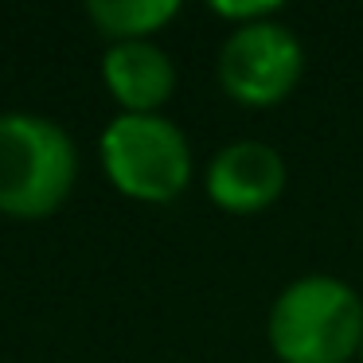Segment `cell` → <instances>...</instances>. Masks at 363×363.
<instances>
[{
    "label": "cell",
    "instance_id": "6da1fadb",
    "mask_svg": "<svg viewBox=\"0 0 363 363\" xmlns=\"http://www.w3.org/2000/svg\"><path fill=\"white\" fill-rule=\"evenodd\" d=\"M266 336L281 363H347L363 347V297L332 274H305L277 293Z\"/></svg>",
    "mask_w": 363,
    "mask_h": 363
},
{
    "label": "cell",
    "instance_id": "7a4b0ae2",
    "mask_svg": "<svg viewBox=\"0 0 363 363\" xmlns=\"http://www.w3.org/2000/svg\"><path fill=\"white\" fill-rule=\"evenodd\" d=\"M79 149L59 121L40 113H0V215L48 219L71 199Z\"/></svg>",
    "mask_w": 363,
    "mask_h": 363
},
{
    "label": "cell",
    "instance_id": "3957f363",
    "mask_svg": "<svg viewBox=\"0 0 363 363\" xmlns=\"http://www.w3.org/2000/svg\"><path fill=\"white\" fill-rule=\"evenodd\" d=\"M102 172L137 203H172L191 184V145L160 113H121L98 141Z\"/></svg>",
    "mask_w": 363,
    "mask_h": 363
},
{
    "label": "cell",
    "instance_id": "277c9868",
    "mask_svg": "<svg viewBox=\"0 0 363 363\" xmlns=\"http://www.w3.org/2000/svg\"><path fill=\"white\" fill-rule=\"evenodd\" d=\"M215 71H219V86L227 90V98L250 110H266L297 90L305 74V48L293 35V28L277 20H258L227 35Z\"/></svg>",
    "mask_w": 363,
    "mask_h": 363
},
{
    "label": "cell",
    "instance_id": "5b68a950",
    "mask_svg": "<svg viewBox=\"0 0 363 363\" xmlns=\"http://www.w3.org/2000/svg\"><path fill=\"white\" fill-rule=\"evenodd\" d=\"M285 160L266 141H230L207 164V196L227 215H258L285 191Z\"/></svg>",
    "mask_w": 363,
    "mask_h": 363
},
{
    "label": "cell",
    "instance_id": "8992f818",
    "mask_svg": "<svg viewBox=\"0 0 363 363\" xmlns=\"http://www.w3.org/2000/svg\"><path fill=\"white\" fill-rule=\"evenodd\" d=\"M102 82L125 113H157L176 94V63L152 40L110 43L102 55Z\"/></svg>",
    "mask_w": 363,
    "mask_h": 363
},
{
    "label": "cell",
    "instance_id": "52a82bcc",
    "mask_svg": "<svg viewBox=\"0 0 363 363\" xmlns=\"http://www.w3.org/2000/svg\"><path fill=\"white\" fill-rule=\"evenodd\" d=\"M176 0H86V16L110 43L149 40L152 32L176 20Z\"/></svg>",
    "mask_w": 363,
    "mask_h": 363
},
{
    "label": "cell",
    "instance_id": "ba28073f",
    "mask_svg": "<svg viewBox=\"0 0 363 363\" xmlns=\"http://www.w3.org/2000/svg\"><path fill=\"white\" fill-rule=\"evenodd\" d=\"M277 0H254V4H211V12L215 16H223V20H235V28H246V24H258V20H274L277 16Z\"/></svg>",
    "mask_w": 363,
    "mask_h": 363
},
{
    "label": "cell",
    "instance_id": "9c48e42d",
    "mask_svg": "<svg viewBox=\"0 0 363 363\" xmlns=\"http://www.w3.org/2000/svg\"><path fill=\"white\" fill-rule=\"evenodd\" d=\"M359 359H363V347H359Z\"/></svg>",
    "mask_w": 363,
    "mask_h": 363
}]
</instances>
